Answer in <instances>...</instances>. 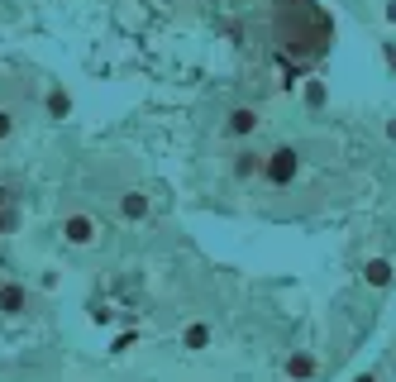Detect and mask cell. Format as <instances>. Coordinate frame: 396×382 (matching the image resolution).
<instances>
[{
  "mask_svg": "<svg viewBox=\"0 0 396 382\" xmlns=\"http://www.w3.org/2000/svg\"><path fill=\"white\" fill-rule=\"evenodd\" d=\"M296 172H301V153H296L291 143H282V148L267 153V163H263V182L267 187H291Z\"/></svg>",
  "mask_w": 396,
  "mask_h": 382,
  "instance_id": "cell-1",
  "label": "cell"
},
{
  "mask_svg": "<svg viewBox=\"0 0 396 382\" xmlns=\"http://www.w3.org/2000/svg\"><path fill=\"white\" fill-rule=\"evenodd\" d=\"M258 129H263V110L258 106H229L225 110V125H220L225 139H253Z\"/></svg>",
  "mask_w": 396,
  "mask_h": 382,
  "instance_id": "cell-2",
  "label": "cell"
},
{
  "mask_svg": "<svg viewBox=\"0 0 396 382\" xmlns=\"http://www.w3.org/2000/svg\"><path fill=\"white\" fill-rule=\"evenodd\" d=\"M62 239L72 248H91L101 239V225H96V215H86V211H67L62 215Z\"/></svg>",
  "mask_w": 396,
  "mask_h": 382,
  "instance_id": "cell-3",
  "label": "cell"
},
{
  "mask_svg": "<svg viewBox=\"0 0 396 382\" xmlns=\"http://www.w3.org/2000/svg\"><path fill=\"white\" fill-rule=\"evenodd\" d=\"M115 211H120V220H129V225H143L148 211H153V201H148V191L143 187H129V191H120Z\"/></svg>",
  "mask_w": 396,
  "mask_h": 382,
  "instance_id": "cell-4",
  "label": "cell"
},
{
  "mask_svg": "<svg viewBox=\"0 0 396 382\" xmlns=\"http://www.w3.org/2000/svg\"><path fill=\"white\" fill-rule=\"evenodd\" d=\"M263 163H267V153L239 148L234 158H229V177H234V182H253V177H263Z\"/></svg>",
  "mask_w": 396,
  "mask_h": 382,
  "instance_id": "cell-5",
  "label": "cell"
},
{
  "mask_svg": "<svg viewBox=\"0 0 396 382\" xmlns=\"http://www.w3.org/2000/svg\"><path fill=\"white\" fill-rule=\"evenodd\" d=\"M0 311H5V316H24L29 311V287H20V282H0Z\"/></svg>",
  "mask_w": 396,
  "mask_h": 382,
  "instance_id": "cell-6",
  "label": "cell"
},
{
  "mask_svg": "<svg viewBox=\"0 0 396 382\" xmlns=\"http://www.w3.org/2000/svg\"><path fill=\"white\" fill-rule=\"evenodd\" d=\"M363 282L368 287H392V263L387 258H368L363 263Z\"/></svg>",
  "mask_w": 396,
  "mask_h": 382,
  "instance_id": "cell-7",
  "label": "cell"
},
{
  "mask_svg": "<svg viewBox=\"0 0 396 382\" xmlns=\"http://www.w3.org/2000/svg\"><path fill=\"white\" fill-rule=\"evenodd\" d=\"M182 344H186V349H211V325H206V320L186 325L182 330Z\"/></svg>",
  "mask_w": 396,
  "mask_h": 382,
  "instance_id": "cell-8",
  "label": "cell"
},
{
  "mask_svg": "<svg viewBox=\"0 0 396 382\" xmlns=\"http://www.w3.org/2000/svg\"><path fill=\"white\" fill-rule=\"evenodd\" d=\"M48 115H53V120H67V115H72V96H67L62 86L48 91Z\"/></svg>",
  "mask_w": 396,
  "mask_h": 382,
  "instance_id": "cell-9",
  "label": "cell"
},
{
  "mask_svg": "<svg viewBox=\"0 0 396 382\" xmlns=\"http://www.w3.org/2000/svg\"><path fill=\"white\" fill-rule=\"evenodd\" d=\"M287 373H291V378H311V373H316V358H311V354H291L287 358Z\"/></svg>",
  "mask_w": 396,
  "mask_h": 382,
  "instance_id": "cell-10",
  "label": "cell"
},
{
  "mask_svg": "<svg viewBox=\"0 0 396 382\" xmlns=\"http://www.w3.org/2000/svg\"><path fill=\"white\" fill-rule=\"evenodd\" d=\"M15 129H20V120H15V110H5V106H0V143H5V139L15 134Z\"/></svg>",
  "mask_w": 396,
  "mask_h": 382,
  "instance_id": "cell-11",
  "label": "cell"
},
{
  "mask_svg": "<svg viewBox=\"0 0 396 382\" xmlns=\"http://www.w3.org/2000/svg\"><path fill=\"white\" fill-rule=\"evenodd\" d=\"M306 101H311V106H325V86H320V82H306Z\"/></svg>",
  "mask_w": 396,
  "mask_h": 382,
  "instance_id": "cell-12",
  "label": "cell"
},
{
  "mask_svg": "<svg viewBox=\"0 0 396 382\" xmlns=\"http://www.w3.org/2000/svg\"><path fill=\"white\" fill-rule=\"evenodd\" d=\"M382 57H387V67L396 72V43H382Z\"/></svg>",
  "mask_w": 396,
  "mask_h": 382,
  "instance_id": "cell-13",
  "label": "cell"
},
{
  "mask_svg": "<svg viewBox=\"0 0 396 382\" xmlns=\"http://www.w3.org/2000/svg\"><path fill=\"white\" fill-rule=\"evenodd\" d=\"M387 20H392V24H396V0H387Z\"/></svg>",
  "mask_w": 396,
  "mask_h": 382,
  "instance_id": "cell-14",
  "label": "cell"
},
{
  "mask_svg": "<svg viewBox=\"0 0 396 382\" xmlns=\"http://www.w3.org/2000/svg\"><path fill=\"white\" fill-rule=\"evenodd\" d=\"M387 139H392V143H396V120H392V125H387Z\"/></svg>",
  "mask_w": 396,
  "mask_h": 382,
  "instance_id": "cell-15",
  "label": "cell"
},
{
  "mask_svg": "<svg viewBox=\"0 0 396 382\" xmlns=\"http://www.w3.org/2000/svg\"><path fill=\"white\" fill-rule=\"evenodd\" d=\"M358 382H377V378H372V373H363V378H358Z\"/></svg>",
  "mask_w": 396,
  "mask_h": 382,
  "instance_id": "cell-16",
  "label": "cell"
}]
</instances>
